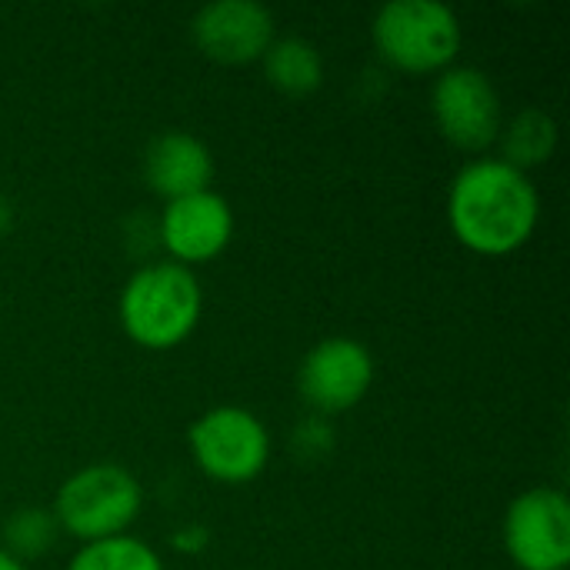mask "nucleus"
Masks as SVG:
<instances>
[{"instance_id":"7","label":"nucleus","mask_w":570,"mask_h":570,"mask_svg":"<svg viewBox=\"0 0 570 570\" xmlns=\"http://www.w3.org/2000/svg\"><path fill=\"white\" fill-rule=\"evenodd\" d=\"M501 541L518 570L570 568V501L558 488L518 494L501 524Z\"/></svg>"},{"instance_id":"2","label":"nucleus","mask_w":570,"mask_h":570,"mask_svg":"<svg viewBox=\"0 0 570 570\" xmlns=\"http://www.w3.org/2000/svg\"><path fill=\"white\" fill-rule=\"evenodd\" d=\"M204 287L190 267L157 261L137 267L117 297V321L124 334L144 351H174L200 324Z\"/></svg>"},{"instance_id":"16","label":"nucleus","mask_w":570,"mask_h":570,"mask_svg":"<svg viewBox=\"0 0 570 570\" xmlns=\"http://www.w3.org/2000/svg\"><path fill=\"white\" fill-rule=\"evenodd\" d=\"M170 544H174V551L177 554H200V551H207V544H210V531L204 528V524H184L180 531H174V538H170Z\"/></svg>"},{"instance_id":"11","label":"nucleus","mask_w":570,"mask_h":570,"mask_svg":"<svg viewBox=\"0 0 570 570\" xmlns=\"http://www.w3.org/2000/svg\"><path fill=\"white\" fill-rule=\"evenodd\" d=\"M144 184L167 204L177 197H190L210 190L214 184V154L210 147L187 130L157 134L140 160Z\"/></svg>"},{"instance_id":"9","label":"nucleus","mask_w":570,"mask_h":570,"mask_svg":"<svg viewBox=\"0 0 570 570\" xmlns=\"http://www.w3.org/2000/svg\"><path fill=\"white\" fill-rule=\"evenodd\" d=\"M190 40L220 67H247L261 63L277 40V20L257 0H214L194 13Z\"/></svg>"},{"instance_id":"8","label":"nucleus","mask_w":570,"mask_h":570,"mask_svg":"<svg viewBox=\"0 0 570 570\" xmlns=\"http://www.w3.org/2000/svg\"><path fill=\"white\" fill-rule=\"evenodd\" d=\"M371 384L374 354L357 337H324L297 367V394L321 417L354 411L367 397Z\"/></svg>"},{"instance_id":"15","label":"nucleus","mask_w":570,"mask_h":570,"mask_svg":"<svg viewBox=\"0 0 570 570\" xmlns=\"http://www.w3.org/2000/svg\"><path fill=\"white\" fill-rule=\"evenodd\" d=\"M57 538H60V528H57L50 508L23 504L3 521V544L0 548L27 564V561H40L43 554H50Z\"/></svg>"},{"instance_id":"13","label":"nucleus","mask_w":570,"mask_h":570,"mask_svg":"<svg viewBox=\"0 0 570 570\" xmlns=\"http://www.w3.org/2000/svg\"><path fill=\"white\" fill-rule=\"evenodd\" d=\"M501 160L511 167L531 174L534 167L548 164L558 150V124L548 110L541 107H524L518 110L504 127H501Z\"/></svg>"},{"instance_id":"17","label":"nucleus","mask_w":570,"mask_h":570,"mask_svg":"<svg viewBox=\"0 0 570 570\" xmlns=\"http://www.w3.org/2000/svg\"><path fill=\"white\" fill-rule=\"evenodd\" d=\"M10 230H13V204L10 197L0 194V237H7Z\"/></svg>"},{"instance_id":"3","label":"nucleus","mask_w":570,"mask_h":570,"mask_svg":"<svg viewBox=\"0 0 570 570\" xmlns=\"http://www.w3.org/2000/svg\"><path fill=\"white\" fill-rule=\"evenodd\" d=\"M371 43L387 67L414 77H438L454 67L464 47V27L441 0H391L374 13Z\"/></svg>"},{"instance_id":"5","label":"nucleus","mask_w":570,"mask_h":570,"mask_svg":"<svg viewBox=\"0 0 570 570\" xmlns=\"http://www.w3.org/2000/svg\"><path fill=\"white\" fill-rule=\"evenodd\" d=\"M187 448L204 478L240 488L264 474L271 461V431L254 411L224 404L210 407L187 428Z\"/></svg>"},{"instance_id":"1","label":"nucleus","mask_w":570,"mask_h":570,"mask_svg":"<svg viewBox=\"0 0 570 570\" xmlns=\"http://www.w3.org/2000/svg\"><path fill=\"white\" fill-rule=\"evenodd\" d=\"M541 194L531 174L501 157L464 164L448 187V227L478 257H511L538 230Z\"/></svg>"},{"instance_id":"6","label":"nucleus","mask_w":570,"mask_h":570,"mask_svg":"<svg viewBox=\"0 0 570 570\" xmlns=\"http://www.w3.org/2000/svg\"><path fill=\"white\" fill-rule=\"evenodd\" d=\"M431 114L441 137L464 154H484L498 144L504 127V107L494 80L471 63H454L438 73Z\"/></svg>"},{"instance_id":"4","label":"nucleus","mask_w":570,"mask_h":570,"mask_svg":"<svg viewBox=\"0 0 570 570\" xmlns=\"http://www.w3.org/2000/svg\"><path fill=\"white\" fill-rule=\"evenodd\" d=\"M144 511V488L124 464H87L67 474L50 501L60 534L80 544L120 538Z\"/></svg>"},{"instance_id":"12","label":"nucleus","mask_w":570,"mask_h":570,"mask_svg":"<svg viewBox=\"0 0 570 570\" xmlns=\"http://www.w3.org/2000/svg\"><path fill=\"white\" fill-rule=\"evenodd\" d=\"M264 77L274 90L287 97H307L324 83V53L304 37H277L261 57Z\"/></svg>"},{"instance_id":"18","label":"nucleus","mask_w":570,"mask_h":570,"mask_svg":"<svg viewBox=\"0 0 570 570\" xmlns=\"http://www.w3.org/2000/svg\"><path fill=\"white\" fill-rule=\"evenodd\" d=\"M0 570H30L23 561H17L13 554H7L3 548H0Z\"/></svg>"},{"instance_id":"10","label":"nucleus","mask_w":570,"mask_h":570,"mask_svg":"<svg viewBox=\"0 0 570 570\" xmlns=\"http://www.w3.org/2000/svg\"><path fill=\"white\" fill-rule=\"evenodd\" d=\"M157 240L180 267L210 264L234 240V207L214 187L167 200L157 217Z\"/></svg>"},{"instance_id":"14","label":"nucleus","mask_w":570,"mask_h":570,"mask_svg":"<svg viewBox=\"0 0 570 570\" xmlns=\"http://www.w3.org/2000/svg\"><path fill=\"white\" fill-rule=\"evenodd\" d=\"M67 570H167V564L147 541L134 534H120V538L80 544Z\"/></svg>"}]
</instances>
